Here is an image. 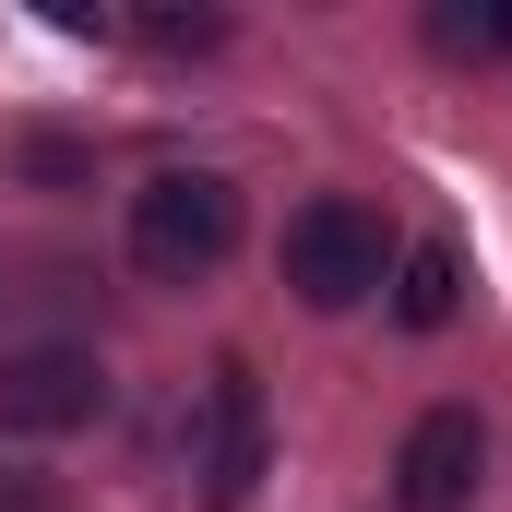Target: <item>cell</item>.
I'll use <instances>...</instances> for the list:
<instances>
[{"instance_id": "1", "label": "cell", "mask_w": 512, "mask_h": 512, "mask_svg": "<svg viewBox=\"0 0 512 512\" xmlns=\"http://www.w3.org/2000/svg\"><path fill=\"white\" fill-rule=\"evenodd\" d=\"M227 251H239V191L215 167H155L131 191V274L143 286H203Z\"/></svg>"}, {"instance_id": "2", "label": "cell", "mask_w": 512, "mask_h": 512, "mask_svg": "<svg viewBox=\"0 0 512 512\" xmlns=\"http://www.w3.org/2000/svg\"><path fill=\"white\" fill-rule=\"evenodd\" d=\"M286 286L310 298V310H358V298H382L393 274V227L370 215V203H346V191H322V203H298L286 215Z\"/></svg>"}, {"instance_id": "3", "label": "cell", "mask_w": 512, "mask_h": 512, "mask_svg": "<svg viewBox=\"0 0 512 512\" xmlns=\"http://www.w3.org/2000/svg\"><path fill=\"white\" fill-rule=\"evenodd\" d=\"M84 417H108V370L84 346H12L0 358V441H60Z\"/></svg>"}, {"instance_id": "4", "label": "cell", "mask_w": 512, "mask_h": 512, "mask_svg": "<svg viewBox=\"0 0 512 512\" xmlns=\"http://www.w3.org/2000/svg\"><path fill=\"white\" fill-rule=\"evenodd\" d=\"M477 477H489V429H477V405H429V417L405 429V453H393V501H405V512H465Z\"/></svg>"}, {"instance_id": "5", "label": "cell", "mask_w": 512, "mask_h": 512, "mask_svg": "<svg viewBox=\"0 0 512 512\" xmlns=\"http://www.w3.org/2000/svg\"><path fill=\"white\" fill-rule=\"evenodd\" d=\"M191 477H203V501L239 512L262 489V382L227 358L215 370V393H203V441H191Z\"/></svg>"}, {"instance_id": "6", "label": "cell", "mask_w": 512, "mask_h": 512, "mask_svg": "<svg viewBox=\"0 0 512 512\" xmlns=\"http://www.w3.org/2000/svg\"><path fill=\"white\" fill-rule=\"evenodd\" d=\"M453 310H465V251L453 239H417V251L393 262V322L405 334H441Z\"/></svg>"}, {"instance_id": "7", "label": "cell", "mask_w": 512, "mask_h": 512, "mask_svg": "<svg viewBox=\"0 0 512 512\" xmlns=\"http://www.w3.org/2000/svg\"><path fill=\"white\" fill-rule=\"evenodd\" d=\"M429 48H441V60H501V48H512V12H489V0H477V12L441 0V12H429Z\"/></svg>"}, {"instance_id": "8", "label": "cell", "mask_w": 512, "mask_h": 512, "mask_svg": "<svg viewBox=\"0 0 512 512\" xmlns=\"http://www.w3.org/2000/svg\"><path fill=\"white\" fill-rule=\"evenodd\" d=\"M143 36H155V48H215L227 24H215V12H143Z\"/></svg>"}]
</instances>
